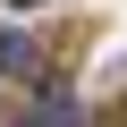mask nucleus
Returning <instances> with one entry per match:
<instances>
[{
	"label": "nucleus",
	"instance_id": "1",
	"mask_svg": "<svg viewBox=\"0 0 127 127\" xmlns=\"http://www.w3.org/2000/svg\"><path fill=\"white\" fill-rule=\"evenodd\" d=\"M26 127H85V102H76V93H42V110H34Z\"/></svg>",
	"mask_w": 127,
	"mask_h": 127
},
{
	"label": "nucleus",
	"instance_id": "2",
	"mask_svg": "<svg viewBox=\"0 0 127 127\" xmlns=\"http://www.w3.org/2000/svg\"><path fill=\"white\" fill-rule=\"evenodd\" d=\"M34 68V42H26V26H0V76H26Z\"/></svg>",
	"mask_w": 127,
	"mask_h": 127
},
{
	"label": "nucleus",
	"instance_id": "3",
	"mask_svg": "<svg viewBox=\"0 0 127 127\" xmlns=\"http://www.w3.org/2000/svg\"><path fill=\"white\" fill-rule=\"evenodd\" d=\"M9 9H34V0H9Z\"/></svg>",
	"mask_w": 127,
	"mask_h": 127
}]
</instances>
